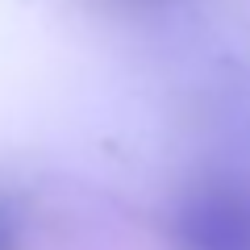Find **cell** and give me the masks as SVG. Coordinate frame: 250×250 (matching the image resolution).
<instances>
[{
    "label": "cell",
    "instance_id": "cell-1",
    "mask_svg": "<svg viewBox=\"0 0 250 250\" xmlns=\"http://www.w3.org/2000/svg\"><path fill=\"white\" fill-rule=\"evenodd\" d=\"M184 250H250V196L208 192L184 205L175 221Z\"/></svg>",
    "mask_w": 250,
    "mask_h": 250
}]
</instances>
